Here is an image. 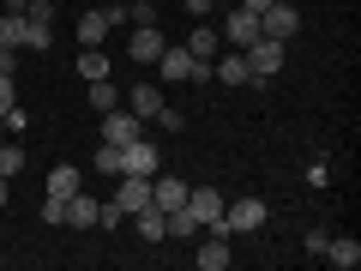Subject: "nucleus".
I'll return each instance as SVG.
<instances>
[{"instance_id": "6", "label": "nucleus", "mask_w": 361, "mask_h": 271, "mask_svg": "<svg viewBox=\"0 0 361 271\" xmlns=\"http://www.w3.org/2000/svg\"><path fill=\"white\" fill-rule=\"evenodd\" d=\"M223 205H229V199H223L217 187H187V211H193V217H199V229H217Z\"/></svg>"}, {"instance_id": "33", "label": "nucleus", "mask_w": 361, "mask_h": 271, "mask_svg": "<svg viewBox=\"0 0 361 271\" xmlns=\"http://www.w3.org/2000/svg\"><path fill=\"white\" fill-rule=\"evenodd\" d=\"M180 6H187L193 18H211V13H217V0H180Z\"/></svg>"}, {"instance_id": "36", "label": "nucleus", "mask_w": 361, "mask_h": 271, "mask_svg": "<svg viewBox=\"0 0 361 271\" xmlns=\"http://www.w3.org/2000/svg\"><path fill=\"white\" fill-rule=\"evenodd\" d=\"M241 6H247V13H265V6H271V0H241Z\"/></svg>"}, {"instance_id": "10", "label": "nucleus", "mask_w": 361, "mask_h": 271, "mask_svg": "<svg viewBox=\"0 0 361 271\" xmlns=\"http://www.w3.org/2000/svg\"><path fill=\"white\" fill-rule=\"evenodd\" d=\"M223 42H229V49H247V42H259V13L235 6V13L223 18Z\"/></svg>"}, {"instance_id": "19", "label": "nucleus", "mask_w": 361, "mask_h": 271, "mask_svg": "<svg viewBox=\"0 0 361 271\" xmlns=\"http://www.w3.org/2000/svg\"><path fill=\"white\" fill-rule=\"evenodd\" d=\"M0 121H6V127H25V109H18V85H13V73H0Z\"/></svg>"}, {"instance_id": "23", "label": "nucleus", "mask_w": 361, "mask_h": 271, "mask_svg": "<svg viewBox=\"0 0 361 271\" xmlns=\"http://www.w3.org/2000/svg\"><path fill=\"white\" fill-rule=\"evenodd\" d=\"M0 49H25V13L0 6Z\"/></svg>"}, {"instance_id": "25", "label": "nucleus", "mask_w": 361, "mask_h": 271, "mask_svg": "<svg viewBox=\"0 0 361 271\" xmlns=\"http://www.w3.org/2000/svg\"><path fill=\"white\" fill-rule=\"evenodd\" d=\"M90 109H121V90H115V78H90Z\"/></svg>"}, {"instance_id": "30", "label": "nucleus", "mask_w": 361, "mask_h": 271, "mask_svg": "<svg viewBox=\"0 0 361 271\" xmlns=\"http://www.w3.org/2000/svg\"><path fill=\"white\" fill-rule=\"evenodd\" d=\"M90 163H97V169H103V175H121V145H103V151H97V157H90Z\"/></svg>"}, {"instance_id": "13", "label": "nucleus", "mask_w": 361, "mask_h": 271, "mask_svg": "<svg viewBox=\"0 0 361 271\" xmlns=\"http://www.w3.org/2000/svg\"><path fill=\"white\" fill-rule=\"evenodd\" d=\"M187 54H193V61H217L223 54V30H211V18H199L193 37H187Z\"/></svg>"}, {"instance_id": "29", "label": "nucleus", "mask_w": 361, "mask_h": 271, "mask_svg": "<svg viewBox=\"0 0 361 271\" xmlns=\"http://www.w3.org/2000/svg\"><path fill=\"white\" fill-rule=\"evenodd\" d=\"M151 121H157V127H163V133H187V115H180V109H169V103L157 109Z\"/></svg>"}, {"instance_id": "21", "label": "nucleus", "mask_w": 361, "mask_h": 271, "mask_svg": "<svg viewBox=\"0 0 361 271\" xmlns=\"http://www.w3.org/2000/svg\"><path fill=\"white\" fill-rule=\"evenodd\" d=\"M163 223H169V235L175 241H199V217L187 205H175V211H163Z\"/></svg>"}, {"instance_id": "3", "label": "nucleus", "mask_w": 361, "mask_h": 271, "mask_svg": "<svg viewBox=\"0 0 361 271\" xmlns=\"http://www.w3.org/2000/svg\"><path fill=\"white\" fill-rule=\"evenodd\" d=\"M54 42V0H30L25 6V49H49Z\"/></svg>"}, {"instance_id": "27", "label": "nucleus", "mask_w": 361, "mask_h": 271, "mask_svg": "<svg viewBox=\"0 0 361 271\" xmlns=\"http://www.w3.org/2000/svg\"><path fill=\"white\" fill-rule=\"evenodd\" d=\"M18 169H25V151L0 139V181H18Z\"/></svg>"}, {"instance_id": "12", "label": "nucleus", "mask_w": 361, "mask_h": 271, "mask_svg": "<svg viewBox=\"0 0 361 271\" xmlns=\"http://www.w3.org/2000/svg\"><path fill=\"white\" fill-rule=\"evenodd\" d=\"M151 205H157V211L187 205V181H180V175H151Z\"/></svg>"}, {"instance_id": "15", "label": "nucleus", "mask_w": 361, "mask_h": 271, "mask_svg": "<svg viewBox=\"0 0 361 271\" xmlns=\"http://www.w3.org/2000/svg\"><path fill=\"white\" fill-rule=\"evenodd\" d=\"M193 259H199V271H223V265L235 259V253H229V235L211 229V241H199V253H193Z\"/></svg>"}, {"instance_id": "7", "label": "nucleus", "mask_w": 361, "mask_h": 271, "mask_svg": "<svg viewBox=\"0 0 361 271\" xmlns=\"http://www.w3.org/2000/svg\"><path fill=\"white\" fill-rule=\"evenodd\" d=\"M115 205L127 211V217L145 211V205H151V175H115Z\"/></svg>"}, {"instance_id": "9", "label": "nucleus", "mask_w": 361, "mask_h": 271, "mask_svg": "<svg viewBox=\"0 0 361 271\" xmlns=\"http://www.w3.org/2000/svg\"><path fill=\"white\" fill-rule=\"evenodd\" d=\"M121 175H157V145L145 133L133 145H121Z\"/></svg>"}, {"instance_id": "4", "label": "nucleus", "mask_w": 361, "mask_h": 271, "mask_svg": "<svg viewBox=\"0 0 361 271\" xmlns=\"http://www.w3.org/2000/svg\"><path fill=\"white\" fill-rule=\"evenodd\" d=\"M301 30V13L289 6V0H271L265 13H259V37H277V42H289Z\"/></svg>"}, {"instance_id": "31", "label": "nucleus", "mask_w": 361, "mask_h": 271, "mask_svg": "<svg viewBox=\"0 0 361 271\" xmlns=\"http://www.w3.org/2000/svg\"><path fill=\"white\" fill-rule=\"evenodd\" d=\"M325 241H331V229H307V241H301V247H307L313 259H325Z\"/></svg>"}, {"instance_id": "35", "label": "nucleus", "mask_w": 361, "mask_h": 271, "mask_svg": "<svg viewBox=\"0 0 361 271\" xmlns=\"http://www.w3.org/2000/svg\"><path fill=\"white\" fill-rule=\"evenodd\" d=\"M6 199H13V181H0V211H6Z\"/></svg>"}, {"instance_id": "28", "label": "nucleus", "mask_w": 361, "mask_h": 271, "mask_svg": "<svg viewBox=\"0 0 361 271\" xmlns=\"http://www.w3.org/2000/svg\"><path fill=\"white\" fill-rule=\"evenodd\" d=\"M121 223H127V211H121L115 199H103V205H97V229H121Z\"/></svg>"}, {"instance_id": "20", "label": "nucleus", "mask_w": 361, "mask_h": 271, "mask_svg": "<svg viewBox=\"0 0 361 271\" xmlns=\"http://www.w3.org/2000/svg\"><path fill=\"white\" fill-rule=\"evenodd\" d=\"M133 229H139L145 241H169V223H163V211H157V205H145V211H133Z\"/></svg>"}, {"instance_id": "32", "label": "nucleus", "mask_w": 361, "mask_h": 271, "mask_svg": "<svg viewBox=\"0 0 361 271\" xmlns=\"http://www.w3.org/2000/svg\"><path fill=\"white\" fill-rule=\"evenodd\" d=\"M42 223H49V229H61V223H66V205H61V199H49V205H42Z\"/></svg>"}, {"instance_id": "11", "label": "nucleus", "mask_w": 361, "mask_h": 271, "mask_svg": "<svg viewBox=\"0 0 361 271\" xmlns=\"http://www.w3.org/2000/svg\"><path fill=\"white\" fill-rule=\"evenodd\" d=\"M157 54H163V30H157V25H133V37H127V61L151 66Z\"/></svg>"}, {"instance_id": "24", "label": "nucleus", "mask_w": 361, "mask_h": 271, "mask_svg": "<svg viewBox=\"0 0 361 271\" xmlns=\"http://www.w3.org/2000/svg\"><path fill=\"white\" fill-rule=\"evenodd\" d=\"M78 78H85V85L90 78H109V54L103 49H78Z\"/></svg>"}, {"instance_id": "34", "label": "nucleus", "mask_w": 361, "mask_h": 271, "mask_svg": "<svg viewBox=\"0 0 361 271\" xmlns=\"http://www.w3.org/2000/svg\"><path fill=\"white\" fill-rule=\"evenodd\" d=\"M13 54H18V49H0V73H13V66H18Z\"/></svg>"}, {"instance_id": "26", "label": "nucleus", "mask_w": 361, "mask_h": 271, "mask_svg": "<svg viewBox=\"0 0 361 271\" xmlns=\"http://www.w3.org/2000/svg\"><path fill=\"white\" fill-rule=\"evenodd\" d=\"M121 18H127V25H157V0H127Z\"/></svg>"}, {"instance_id": "22", "label": "nucleus", "mask_w": 361, "mask_h": 271, "mask_svg": "<svg viewBox=\"0 0 361 271\" xmlns=\"http://www.w3.org/2000/svg\"><path fill=\"white\" fill-rule=\"evenodd\" d=\"M127 103H133V115H139V121H151L157 109H163V90H157V85H133Z\"/></svg>"}, {"instance_id": "1", "label": "nucleus", "mask_w": 361, "mask_h": 271, "mask_svg": "<svg viewBox=\"0 0 361 271\" xmlns=\"http://www.w3.org/2000/svg\"><path fill=\"white\" fill-rule=\"evenodd\" d=\"M265 217H271V205L247 193V199H229V205H223L217 229H223V235H253V229H265Z\"/></svg>"}, {"instance_id": "18", "label": "nucleus", "mask_w": 361, "mask_h": 271, "mask_svg": "<svg viewBox=\"0 0 361 271\" xmlns=\"http://www.w3.org/2000/svg\"><path fill=\"white\" fill-rule=\"evenodd\" d=\"M325 259H331L337 271H355L361 265V241L355 235H331V241H325Z\"/></svg>"}, {"instance_id": "2", "label": "nucleus", "mask_w": 361, "mask_h": 271, "mask_svg": "<svg viewBox=\"0 0 361 271\" xmlns=\"http://www.w3.org/2000/svg\"><path fill=\"white\" fill-rule=\"evenodd\" d=\"M283 49H289V42H277V37H259V42H247L241 54H247V66H253L259 78H277V73H283V61H289Z\"/></svg>"}, {"instance_id": "8", "label": "nucleus", "mask_w": 361, "mask_h": 271, "mask_svg": "<svg viewBox=\"0 0 361 271\" xmlns=\"http://www.w3.org/2000/svg\"><path fill=\"white\" fill-rule=\"evenodd\" d=\"M145 133V121L133 115V109H109L103 115V145H133Z\"/></svg>"}, {"instance_id": "16", "label": "nucleus", "mask_w": 361, "mask_h": 271, "mask_svg": "<svg viewBox=\"0 0 361 271\" xmlns=\"http://www.w3.org/2000/svg\"><path fill=\"white\" fill-rule=\"evenodd\" d=\"M97 205H103V199H90L85 187H78V193L66 199V229H97Z\"/></svg>"}, {"instance_id": "5", "label": "nucleus", "mask_w": 361, "mask_h": 271, "mask_svg": "<svg viewBox=\"0 0 361 271\" xmlns=\"http://www.w3.org/2000/svg\"><path fill=\"white\" fill-rule=\"evenodd\" d=\"M115 25H121V6H103V13H85V18H78V49H103Z\"/></svg>"}, {"instance_id": "17", "label": "nucleus", "mask_w": 361, "mask_h": 271, "mask_svg": "<svg viewBox=\"0 0 361 271\" xmlns=\"http://www.w3.org/2000/svg\"><path fill=\"white\" fill-rule=\"evenodd\" d=\"M78 187H85V175H78L73 163H54V169H49V199H61V205H66Z\"/></svg>"}, {"instance_id": "14", "label": "nucleus", "mask_w": 361, "mask_h": 271, "mask_svg": "<svg viewBox=\"0 0 361 271\" xmlns=\"http://www.w3.org/2000/svg\"><path fill=\"white\" fill-rule=\"evenodd\" d=\"M211 78H223V85H253V66H247V54L235 49V54H223V61H211Z\"/></svg>"}, {"instance_id": "37", "label": "nucleus", "mask_w": 361, "mask_h": 271, "mask_svg": "<svg viewBox=\"0 0 361 271\" xmlns=\"http://www.w3.org/2000/svg\"><path fill=\"white\" fill-rule=\"evenodd\" d=\"M0 133H6V121H0Z\"/></svg>"}]
</instances>
